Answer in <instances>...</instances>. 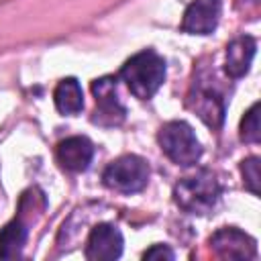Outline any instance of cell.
Instances as JSON below:
<instances>
[{"label":"cell","instance_id":"obj_16","mask_svg":"<svg viewBox=\"0 0 261 261\" xmlns=\"http://www.w3.org/2000/svg\"><path fill=\"white\" fill-rule=\"evenodd\" d=\"M175 255H173V251L167 247V245H153L151 249H147L145 253H143V259H153V261H157V259H173Z\"/></svg>","mask_w":261,"mask_h":261},{"label":"cell","instance_id":"obj_3","mask_svg":"<svg viewBox=\"0 0 261 261\" xmlns=\"http://www.w3.org/2000/svg\"><path fill=\"white\" fill-rule=\"evenodd\" d=\"M157 141L161 151L177 165L190 167V165H196L202 157V145L196 139V133L192 130V126L184 120L165 122L157 133Z\"/></svg>","mask_w":261,"mask_h":261},{"label":"cell","instance_id":"obj_1","mask_svg":"<svg viewBox=\"0 0 261 261\" xmlns=\"http://www.w3.org/2000/svg\"><path fill=\"white\" fill-rule=\"evenodd\" d=\"M165 71V59L153 49H143L124 61L118 71V77L128 86L135 98L149 100L163 86Z\"/></svg>","mask_w":261,"mask_h":261},{"label":"cell","instance_id":"obj_15","mask_svg":"<svg viewBox=\"0 0 261 261\" xmlns=\"http://www.w3.org/2000/svg\"><path fill=\"white\" fill-rule=\"evenodd\" d=\"M243 186L253 194L259 196V157H247L241 161Z\"/></svg>","mask_w":261,"mask_h":261},{"label":"cell","instance_id":"obj_10","mask_svg":"<svg viewBox=\"0 0 261 261\" xmlns=\"http://www.w3.org/2000/svg\"><path fill=\"white\" fill-rule=\"evenodd\" d=\"M55 157L63 169L80 173L90 167L94 157V145L88 137H67L59 141Z\"/></svg>","mask_w":261,"mask_h":261},{"label":"cell","instance_id":"obj_8","mask_svg":"<svg viewBox=\"0 0 261 261\" xmlns=\"http://www.w3.org/2000/svg\"><path fill=\"white\" fill-rule=\"evenodd\" d=\"M122 234L114 224L100 222L90 230L86 243V259L90 261H112L122 255Z\"/></svg>","mask_w":261,"mask_h":261},{"label":"cell","instance_id":"obj_2","mask_svg":"<svg viewBox=\"0 0 261 261\" xmlns=\"http://www.w3.org/2000/svg\"><path fill=\"white\" fill-rule=\"evenodd\" d=\"M222 194V186L214 171L200 169L194 175L181 177L173 188L175 204L188 214H208Z\"/></svg>","mask_w":261,"mask_h":261},{"label":"cell","instance_id":"obj_9","mask_svg":"<svg viewBox=\"0 0 261 261\" xmlns=\"http://www.w3.org/2000/svg\"><path fill=\"white\" fill-rule=\"evenodd\" d=\"M220 0H194L184 12L181 31L188 35H210L220 20Z\"/></svg>","mask_w":261,"mask_h":261},{"label":"cell","instance_id":"obj_13","mask_svg":"<svg viewBox=\"0 0 261 261\" xmlns=\"http://www.w3.org/2000/svg\"><path fill=\"white\" fill-rule=\"evenodd\" d=\"M27 241V226L20 218H12L4 228H0V259L20 257Z\"/></svg>","mask_w":261,"mask_h":261},{"label":"cell","instance_id":"obj_12","mask_svg":"<svg viewBox=\"0 0 261 261\" xmlns=\"http://www.w3.org/2000/svg\"><path fill=\"white\" fill-rule=\"evenodd\" d=\"M53 100H55V108L61 112V114H67V116H73L77 112H82L84 108V92H82V86L75 77H63L55 92H53Z\"/></svg>","mask_w":261,"mask_h":261},{"label":"cell","instance_id":"obj_14","mask_svg":"<svg viewBox=\"0 0 261 261\" xmlns=\"http://www.w3.org/2000/svg\"><path fill=\"white\" fill-rule=\"evenodd\" d=\"M241 141L245 143H259L261 141V126H259V102H255L241 120Z\"/></svg>","mask_w":261,"mask_h":261},{"label":"cell","instance_id":"obj_5","mask_svg":"<svg viewBox=\"0 0 261 261\" xmlns=\"http://www.w3.org/2000/svg\"><path fill=\"white\" fill-rule=\"evenodd\" d=\"M92 94L96 98V108L92 112V122L104 128H112L124 122L126 108L120 104L116 94V77L102 75L92 82Z\"/></svg>","mask_w":261,"mask_h":261},{"label":"cell","instance_id":"obj_6","mask_svg":"<svg viewBox=\"0 0 261 261\" xmlns=\"http://www.w3.org/2000/svg\"><path fill=\"white\" fill-rule=\"evenodd\" d=\"M186 106L194 110L202 118V122L208 124L210 128H220L224 120V98L210 84V80H200V77L194 80Z\"/></svg>","mask_w":261,"mask_h":261},{"label":"cell","instance_id":"obj_4","mask_svg":"<svg viewBox=\"0 0 261 261\" xmlns=\"http://www.w3.org/2000/svg\"><path fill=\"white\" fill-rule=\"evenodd\" d=\"M102 181L106 188L120 194L141 192L149 181V165L139 155H122L104 169Z\"/></svg>","mask_w":261,"mask_h":261},{"label":"cell","instance_id":"obj_7","mask_svg":"<svg viewBox=\"0 0 261 261\" xmlns=\"http://www.w3.org/2000/svg\"><path fill=\"white\" fill-rule=\"evenodd\" d=\"M210 247L220 259H255L257 243L234 226H222L210 237Z\"/></svg>","mask_w":261,"mask_h":261},{"label":"cell","instance_id":"obj_11","mask_svg":"<svg viewBox=\"0 0 261 261\" xmlns=\"http://www.w3.org/2000/svg\"><path fill=\"white\" fill-rule=\"evenodd\" d=\"M255 49H257V41L251 35L234 37L226 45V61H224L226 75L232 80L243 77L251 67V61L255 57Z\"/></svg>","mask_w":261,"mask_h":261}]
</instances>
